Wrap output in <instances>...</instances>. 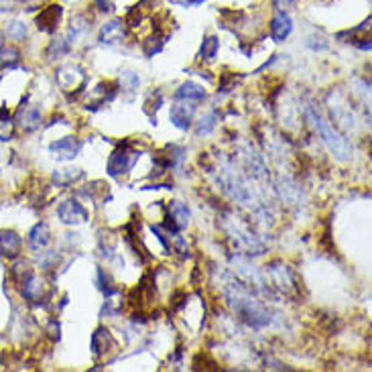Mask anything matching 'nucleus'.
Wrapping results in <instances>:
<instances>
[{"mask_svg": "<svg viewBox=\"0 0 372 372\" xmlns=\"http://www.w3.org/2000/svg\"><path fill=\"white\" fill-rule=\"evenodd\" d=\"M59 332H61V329H59V324H57L55 320H51L49 326H47V334L51 336V340H59V338H61Z\"/></svg>", "mask_w": 372, "mask_h": 372, "instance_id": "nucleus-35", "label": "nucleus"}, {"mask_svg": "<svg viewBox=\"0 0 372 372\" xmlns=\"http://www.w3.org/2000/svg\"><path fill=\"white\" fill-rule=\"evenodd\" d=\"M218 120H220L218 112H209V114H206V117L200 120V124H198V128H195V135H198V137H206V135H209V133L216 128Z\"/></svg>", "mask_w": 372, "mask_h": 372, "instance_id": "nucleus-30", "label": "nucleus"}, {"mask_svg": "<svg viewBox=\"0 0 372 372\" xmlns=\"http://www.w3.org/2000/svg\"><path fill=\"white\" fill-rule=\"evenodd\" d=\"M90 31V21L86 15H77L71 19V27H70V43H75L80 37H84L86 33Z\"/></svg>", "mask_w": 372, "mask_h": 372, "instance_id": "nucleus-24", "label": "nucleus"}, {"mask_svg": "<svg viewBox=\"0 0 372 372\" xmlns=\"http://www.w3.org/2000/svg\"><path fill=\"white\" fill-rule=\"evenodd\" d=\"M193 112H195V106H191V102H179L171 108L169 112V118L171 122L181 128V131H187L191 128V120H193Z\"/></svg>", "mask_w": 372, "mask_h": 372, "instance_id": "nucleus-16", "label": "nucleus"}, {"mask_svg": "<svg viewBox=\"0 0 372 372\" xmlns=\"http://www.w3.org/2000/svg\"><path fill=\"white\" fill-rule=\"evenodd\" d=\"M4 39H6V35H4V31L0 29V47L4 45Z\"/></svg>", "mask_w": 372, "mask_h": 372, "instance_id": "nucleus-38", "label": "nucleus"}, {"mask_svg": "<svg viewBox=\"0 0 372 372\" xmlns=\"http://www.w3.org/2000/svg\"><path fill=\"white\" fill-rule=\"evenodd\" d=\"M124 39H126V29H124V23L118 19L106 23L100 31V43L104 45H117V43H122Z\"/></svg>", "mask_w": 372, "mask_h": 372, "instance_id": "nucleus-17", "label": "nucleus"}, {"mask_svg": "<svg viewBox=\"0 0 372 372\" xmlns=\"http://www.w3.org/2000/svg\"><path fill=\"white\" fill-rule=\"evenodd\" d=\"M49 242H51V230H49V226H47L45 222L35 224L31 228L29 236H27V248L31 253H35V255H41L49 246Z\"/></svg>", "mask_w": 372, "mask_h": 372, "instance_id": "nucleus-11", "label": "nucleus"}, {"mask_svg": "<svg viewBox=\"0 0 372 372\" xmlns=\"http://www.w3.org/2000/svg\"><path fill=\"white\" fill-rule=\"evenodd\" d=\"M15 137V120L10 118L8 110H0V140H10Z\"/></svg>", "mask_w": 372, "mask_h": 372, "instance_id": "nucleus-26", "label": "nucleus"}, {"mask_svg": "<svg viewBox=\"0 0 372 372\" xmlns=\"http://www.w3.org/2000/svg\"><path fill=\"white\" fill-rule=\"evenodd\" d=\"M222 295L228 303V307L232 309L234 313L246 322L251 327H265L271 324V311L262 305V302H258L255 297V293L251 291L248 285H244L242 281H228L224 283Z\"/></svg>", "mask_w": 372, "mask_h": 372, "instance_id": "nucleus-1", "label": "nucleus"}, {"mask_svg": "<svg viewBox=\"0 0 372 372\" xmlns=\"http://www.w3.org/2000/svg\"><path fill=\"white\" fill-rule=\"evenodd\" d=\"M187 4H202L204 0H186Z\"/></svg>", "mask_w": 372, "mask_h": 372, "instance_id": "nucleus-39", "label": "nucleus"}, {"mask_svg": "<svg viewBox=\"0 0 372 372\" xmlns=\"http://www.w3.org/2000/svg\"><path fill=\"white\" fill-rule=\"evenodd\" d=\"M21 293H23V297L27 302L39 303L43 299V295H45V281L35 277V275L27 277L21 283Z\"/></svg>", "mask_w": 372, "mask_h": 372, "instance_id": "nucleus-19", "label": "nucleus"}, {"mask_svg": "<svg viewBox=\"0 0 372 372\" xmlns=\"http://www.w3.org/2000/svg\"><path fill=\"white\" fill-rule=\"evenodd\" d=\"M327 110H329V118L334 120V126L338 131H354L356 128V117L352 110V104L348 102L346 94L334 92L327 94Z\"/></svg>", "mask_w": 372, "mask_h": 372, "instance_id": "nucleus-5", "label": "nucleus"}, {"mask_svg": "<svg viewBox=\"0 0 372 372\" xmlns=\"http://www.w3.org/2000/svg\"><path fill=\"white\" fill-rule=\"evenodd\" d=\"M96 2V6H98V10H102V13H110L112 10V0H94Z\"/></svg>", "mask_w": 372, "mask_h": 372, "instance_id": "nucleus-36", "label": "nucleus"}, {"mask_svg": "<svg viewBox=\"0 0 372 372\" xmlns=\"http://www.w3.org/2000/svg\"><path fill=\"white\" fill-rule=\"evenodd\" d=\"M218 49H220V41H218V37L208 35V37L204 39V43H202V49H200V59H204V61L214 59V57L218 55Z\"/></svg>", "mask_w": 372, "mask_h": 372, "instance_id": "nucleus-27", "label": "nucleus"}, {"mask_svg": "<svg viewBox=\"0 0 372 372\" xmlns=\"http://www.w3.org/2000/svg\"><path fill=\"white\" fill-rule=\"evenodd\" d=\"M68 51H70V43L66 41V39H53L49 47H47V57L53 61V59H59V57H64V55H68Z\"/></svg>", "mask_w": 372, "mask_h": 372, "instance_id": "nucleus-28", "label": "nucleus"}, {"mask_svg": "<svg viewBox=\"0 0 372 372\" xmlns=\"http://www.w3.org/2000/svg\"><path fill=\"white\" fill-rule=\"evenodd\" d=\"M55 80L59 84V88L66 94L82 92V88L86 86V73L80 66H64L55 73Z\"/></svg>", "mask_w": 372, "mask_h": 372, "instance_id": "nucleus-8", "label": "nucleus"}, {"mask_svg": "<svg viewBox=\"0 0 372 372\" xmlns=\"http://www.w3.org/2000/svg\"><path fill=\"white\" fill-rule=\"evenodd\" d=\"M114 348H117V340H114V336L110 334V329L104 326L98 327L92 334L94 358H102V356H106L108 352H112Z\"/></svg>", "mask_w": 372, "mask_h": 372, "instance_id": "nucleus-12", "label": "nucleus"}, {"mask_svg": "<svg viewBox=\"0 0 372 372\" xmlns=\"http://www.w3.org/2000/svg\"><path fill=\"white\" fill-rule=\"evenodd\" d=\"M49 151L57 161H70L73 157H77V153L82 151V140L75 137H64V139L51 142Z\"/></svg>", "mask_w": 372, "mask_h": 372, "instance_id": "nucleus-10", "label": "nucleus"}, {"mask_svg": "<svg viewBox=\"0 0 372 372\" xmlns=\"http://www.w3.org/2000/svg\"><path fill=\"white\" fill-rule=\"evenodd\" d=\"M305 118L311 124V128L318 133V137L322 139V142L329 149V153L334 155V159L340 161V163H348L350 159H352V144L348 142V139L313 104H309L305 108Z\"/></svg>", "mask_w": 372, "mask_h": 372, "instance_id": "nucleus-2", "label": "nucleus"}, {"mask_svg": "<svg viewBox=\"0 0 372 372\" xmlns=\"http://www.w3.org/2000/svg\"><path fill=\"white\" fill-rule=\"evenodd\" d=\"M17 122H19V126L23 128L24 133H35L41 126V122H43L41 110L37 106H23L17 112Z\"/></svg>", "mask_w": 372, "mask_h": 372, "instance_id": "nucleus-15", "label": "nucleus"}, {"mask_svg": "<svg viewBox=\"0 0 372 372\" xmlns=\"http://www.w3.org/2000/svg\"><path fill=\"white\" fill-rule=\"evenodd\" d=\"M23 0H0V13H10L17 10Z\"/></svg>", "mask_w": 372, "mask_h": 372, "instance_id": "nucleus-33", "label": "nucleus"}, {"mask_svg": "<svg viewBox=\"0 0 372 372\" xmlns=\"http://www.w3.org/2000/svg\"><path fill=\"white\" fill-rule=\"evenodd\" d=\"M218 184L222 187V191H224L230 200H234L236 204L251 206V204L255 202V191H253V187H251L248 177L234 163H224L220 167Z\"/></svg>", "mask_w": 372, "mask_h": 372, "instance_id": "nucleus-4", "label": "nucleus"}, {"mask_svg": "<svg viewBox=\"0 0 372 372\" xmlns=\"http://www.w3.org/2000/svg\"><path fill=\"white\" fill-rule=\"evenodd\" d=\"M277 189H279L281 198H283L285 204H289V206H299V204H302L303 191L302 187L297 186L295 181H291V179H281Z\"/></svg>", "mask_w": 372, "mask_h": 372, "instance_id": "nucleus-21", "label": "nucleus"}, {"mask_svg": "<svg viewBox=\"0 0 372 372\" xmlns=\"http://www.w3.org/2000/svg\"><path fill=\"white\" fill-rule=\"evenodd\" d=\"M175 100L198 104V102H204V100H206V90H204L200 84H195V82H186V84H181V86L177 88Z\"/></svg>", "mask_w": 372, "mask_h": 372, "instance_id": "nucleus-20", "label": "nucleus"}, {"mask_svg": "<svg viewBox=\"0 0 372 372\" xmlns=\"http://www.w3.org/2000/svg\"><path fill=\"white\" fill-rule=\"evenodd\" d=\"M120 86L124 92H137L140 86V77L137 71L122 70L120 71Z\"/></svg>", "mask_w": 372, "mask_h": 372, "instance_id": "nucleus-25", "label": "nucleus"}, {"mask_svg": "<svg viewBox=\"0 0 372 372\" xmlns=\"http://www.w3.org/2000/svg\"><path fill=\"white\" fill-rule=\"evenodd\" d=\"M23 253V238L15 230H0V256L19 258Z\"/></svg>", "mask_w": 372, "mask_h": 372, "instance_id": "nucleus-14", "label": "nucleus"}, {"mask_svg": "<svg viewBox=\"0 0 372 372\" xmlns=\"http://www.w3.org/2000/svg\"><path fill=\"white\" fill-rule=\"evenodd\" d=\"M4 35H8V39H13V41H23L27 37V24L23 21H8Z\"/></svg>", "mask_w": 372, "mask_h": 372, "instance_id": "nucleus-29", "label": "nucleus"}, {"mask_svg": "<svg viewBox=\"0 0 372 372\" xmlns=\"http://www.w3.org/2000/svg\"><path fill=\"white\" fill-rule=\"evenodd\" d=\"M267 275L271 277V283L275 285V289L281 291L283 295H293L297 291V279L295 273L291 271L289 265H285L283 260H273L267 265Z\"/></svg>", "mask_w": 372, "mask_h": 372, "instance_id": "nucleus-6", "label": "nucleus"}, {"mask_svg": "<svg viewBox=\"0 0 372 372\" xmlns=\"http://www.w3.org/2000/svg\"><path fill=\"white\" fill-rule=\"evenodd\" d=\"M184 295H186V293H181V291H179V293H177V295H175V297H173V299H175V302H177V299H181V297H184ZM186 302H187V299H186ZM186 302L173 303V307H175V309H179V307H184V305H186Z\"/></svg>", "mask_w": 372, "mask_h": 372, "instance_id": "nucleus-37", "label": "nucleus"}, {"mask_svg": "<svg viewBox=\"0 0 372 372\" xmlns=\"http://www.w3.org/2000/svg\"><path fill=\"white\" fill-rule=\"evenodd\" d=\"M137 159H139V153L133 151L128 142H124L110 155L106 171H108L110 177H122V175H126L133 169V165L137 163Z\"/></svg>", "mask_w": 372, "mask_h": 372, "instance_id": "nucleus-7", "label": "nucleus"}, {"mask_svg": "<svg viewBox=\"0 0 372 372\" xmlns=\"http://www.w3.org/2000/svg\"><path fill=\"white\" fill-rule=\"evenodd\" d=\"M82 177H84V171L80 167H61L53 173V181L57 184V187L73 186Z\"/></svg>", "mask_w": 372, "mask_h": 372, "instance_id": "nucleus-22", "label": "nucleus"}, {"mask_svg": "<svg viewBox=\"0 0 372 372\" xmlns=\"http://www.w3.org/2000/svg\"><path fill=\"white\" fill-rule=\"evenodd\" d=\"M291 31H293L291 17H289L287 13H283V10H277V15H275L273 21H271V37H273V41L283 43V41L291 35Z\"/></svg>", "mask_w": 372, "mask_h": 372, "instance_id": "nucleus-18", "label": "nucleus"}, {"mask_svg": "<svg viewBox=\"0 0 372 372\" xmlns=\"http://www.w3.org/2000/svg\"><path fill=\"white\" fill-rule=\"evenodd\" d=\"M234 86H236V75H228V73H224V75H222V82H220V92L222 94L230 92Z\"/></svg>", "mask_w": 372, "mask_h": 372, "instance_id": "nucleus-32", "label": "nucleus"}, {"mask_svg": "<svg viewBox=\"0 0 372 372\" xmlns=\"http://www.w3.org/2000/svg\"><path fill=\"white\" fill-rule=\"evenodd\" d=\"M61 17H64V8H61L59 4H49V6H45V8L37 15L35 23H37V29H39V31L53 33V31L57 29L59 21H61Z\"/></svg>", "mask_w": 372, "mask_h": 372, "instance_id": "nucleus-13", "label": "nucleus"}, {"mask_svg": "<svg viewBox=\"0 0 372 372\" xmlns=\"http://www.w3.org/2000/svg\"><path fill=\"white\" fill-rule=\"evenodd\" d=\"M10 275H13V279L21 285L27 277L33 275V269H31V265H29L27 260H17V262L10 267Z\"/></svg>", "mask_w": 372, "mask_h": 372, "instance_id": "nucleus-31", "label": "nucleus"}, {"mask_svg": "<svg viewBox=\"0 0 372 372\" xmlns=\"http://www.w3.org/2000/svg\"><path fill=\"white\" fill-rule=\"evenodd\" d=\"M273 6H275V10H283V13H287L289 8H293V6H295V0H273Z\"/></svg>", "mask_w": 372, "mask_h": 372, "instance_id": "nucleus-34", "label": "nucleus"}, {"mask_svg": "<svg viewBox=\"0 0 372 372\" xmlns=\"http://www.w3.org/2000/svg\"><path fill=\"white\" fill-rule=\"evenodd\" d=\"M222 228H224V232L230 236V240L234 242L236 251H240L242 255H265L267 246L262 244V240H260V238L253 232V228H251L240 216H236L234 211H228V214L222 218Z\"/></svg>", "mask_w": 372, "mask_h": 372, "instance_id": "nucleus-3", "label": "nucleus"}, {"mask_svg": "<svg viewBox=\"0 0 372 372\" xmlns=\"http://www.w3.org/2000/svg\"><path fill=\"white\" fill-rule=\"evenodd\" d=\"M21 64V51L17 47H0V70H13Z\"/></svg>", "mask_w": 372, "mask_h": 372, "instance_id": "nucleus-23", "label": "nucleus"}, {"mask_svg": "<svg viewBox=\"0 0 372 372\" xmlns=\"http://www.w3.org/2000/svg\"><path fill=\"white\" fill-rule=\"evenodd\" d=\"M57 218L68 226H77L84 224L90 218V214L77 200H66L57 206Z\"/></svg>", "mask_w": 372, "mask_h": 372, "instance_id": "nucleus-9", "label": "nucleus"}]
</instances>
